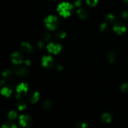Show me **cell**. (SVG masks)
I'll return each instance as SVG.
<instances>
[{
	"mask_svg": "<svg viewBox=\"0 0 128 128\" xmlns=\"http://www.w3.org/2000/svg\"><path fill=\"white\" fill-rule=\"evenodd\" d=\"M73 9L74 6L70 2H62L58 6L57 11L61 16L63 18H68L71 16Z\"/></svg>",
	"mask_w": 128,
	"mask_h": 128,
	"instance_id": "6da1fadb",
	"label": "cell"
},
{
	"mask_svg": "<svg viewBox=\"0 0 128 128\" xmlns=\"http://www.w3.org/2000/svg\"><path fill=\"white\" fill-rule=\"evenodd\" d=\"M45 26L50 31H54L60 26V20L54 15H49L44 20Z\"/></svg>",
	"mask_w": 128,
	"mask_h": 128,
	"instance_id": "7a4b0ae2",
	"label": "cell"
},
{
	"mask_svg": "<svg viewBox=\"0 0 128 128\" xmlns=\"http://www.w3.org/2000/svg\"><path fill=\"white\" fill-rule=\"evenodd\" d=\"M29 91L28 84L25 82H21L16 86V98L18 100L22 98Z\"/></svg>",
	"mask_w": 128,
	"mask_h": 128,
	"instance_id": "3957f363",
	"label": "cell"
},
{
	"mask_svg": "<svg viewBox=\"0 0 128 128\" xmlns=\"http://www.w3.org/2000/svg\"><path fill=\"white\" fill-rule=\"evenodd\" d=\"M41 64L44 68L47 69H51L54 66L55 62L52 56L46 55L41 58Z\"/></svg>",
	"mask_w": 128,
	"mask_h": 128,
	"instance_id": "277c9868",
	"label": "cell"
},
{
	"mask_svg": "<svg viewBox=\"0 0 128 128\" xmlns=\"http://www.w3.org/2000/svg\"><path fill=\"white\" fill-rule=\"evenodd\" d=\"M62 46L59 43L51 42L48 43L46 46V49L50 53H52L53 54H58L60 53L62 50Z\"/></svg>",
	"mask_w": 128,
	"mask_h": 128,
	"instance_id": "5b68a950",
	"label": "cell"
},
{
	"mask_svg": "<svg viewBox=\"0 0 128 128\" xmlns=\"http://www.w3.org/2000/svg\"><path fill=\"white\" fill-rule=\"evenodd\" d=\"M19 122L24 128H29L32 125V120L28 114H21L19 118Z\"/></svg>",
	"mask_w": 128,
	"mask_h": 128,
	"instance_id": "8992f818",
	"label": "cell"
},
{
	"mask_svg": "<svg viewBox=\"0 0 128 128\" xmlns=\"http://www.w3.org/2000/svg\"><path fill=\"white\" fill-rule=\"evenodd\" d=\"M14 72L20 77H26L30 74V71L27 68L20 66V65H17L14 68Z\"/></svg>",
	"mask_w": 128,
	"mask_h": 128,
	"instance_id": "52a82bcc",
	"label": "cell"
},
{
	"mask_svg": "<svg viewBox=\"0 0 128 128\" xmlns=\"http://www.w3.org/2000/svg\"><path fill=\"white\" fill-rule=\"evenodd\" d=\"M11 60L12 63L16 66L20 65L24 61L22 55L19 52H12L11 54Z\"/></svg>",
	"mask_w": 128,
	"mask_h": 128,
	"instance_id": "ba28073f",
	"label": "cell"
},
{
	"mask_svg": "<svg viewBox=\"0 0 128 128\" xmlns=\"http://www.w3.org/2000/svg\"><path fill=\"white\" fill-rule=\"evenodd\" d=\"M113 30L118 34H122L126 32L127 28L126 26L121 22H115L113 24Z\"/></svg>",
	"mask_w": 128,
	"mask_h": 128,
	"instance_id": "9c48e42d",
	"label": "cell"
},
{
	"mask_svg": "<svg viewBox=\"0 0 128 128\" xmlns=\"http://www.w3.org/2000/svg\"><path fill=\"white\" fill-rule=\"evenodd\" d=\"M20 49L22 52L27 54L32 53L33 52V47L30 42L27 41H23L21 42L20 45Z\"/></svg>",
	"mask_w": 128,
	"mask_h": 128,
	"instance_id": "30bf717a",
	"label": "cell"
},
{
	"mask_svg": "<svg viewBox=\"0 0 128 128\" xmlns=\"http://www.w3.org/2000/svg\"><path fill=\"white\" fill-rule=\"evenodd\" d=\"M77 14L79 16L80 18H81V20H85L88 18V12L87 11V10H85V9L82 8H80L78 10H77Z\"/></svg>",
	"mask_w": 128,
	"mask_h": 128,
	"instance_id": "8fae6325",
	"label": "cell"
},
{
	"mask_svg": "<svg viewBox=\"0 0 128 128\" xmlns=\"http://www.w3.org/2000/svg\"><path fill=\"white\" fill-rule=\"evenodd\" d=\"M112 120V116L110 113L105 112V113L102 114V116H101V120L104 123H110L111 122Z\"/></svg>",
	"mask_w": 128,
	"mask_h": 128,
	"instance_id": "7c38bea8",
	"label": "cell"
},
{
	"mask_svg": "<svg viewBox=\"0 0 128 128\" xmlns=\"http://www.w3.org/2000/svg\"><path fill=\"white\" fill-rule=\"evenodd\" d=\"M1 93L2 96L8 98L10 97L11 95V94L12 93V90H11V88H10L5 86V87L2 88V90H1Z\"/></svg>",
	"mask_w": 128,
	"mask_h": 128,
	"instance_id": "4fadbf2b",
	"label": "cell"
},
{
	"mask_svg": "<svg viewBox=\"0 0 128 128\" xmlns=\"http://www.w3.org/2000/svg\"><path fill=\"white\" fill-rule=\"evenodd\" d=\"M40 97V94L38 92L36 91V92H34L30 96V102L32 104H34L36 102H37L38 101Z\"/></svg>",
	"mask_w": 128,
	"mask_h": 128,
	"instance_id": "5bb4252c",
	"label": "cell"
},
{
	"mask_svg": "<svg viewBox=\"0 0 128 128\" xmlns=\"http://www.w3.org/2000/svg\"><path fill=\"white\" fill-rule=\"evenodd\" d=\"M116 54L113 51H110L107 54V59L109 62H114L116 60Z\"/></svg>",
	"mask_w": 128,
	"mask_h": 128,
	"instance_id": "9a60e30c",
	"label": "cell"
},
{
	"mask_svg": "<svg viewBox=\"0 0 128 128\" xmlns=\"http://www.w3.org/2000/svg\"><path fill=\"white\" fill-rule=\"evenodd\" d=\"M116 18H115L114 15H113L112 14H108L106 15V18H105V20H106V22L109 24H114L116 22Z\"/></svg>",
	"mask_w": 128,
	"mask_h": 128,
	"instance_id": "2e32d148",
	"label": "cell"
},
{
	"mask_svg": "<svg viewBox=\"0 0 128 128\" xmlns=\"http://www.w3.org/2000/svg\"><path fill=\"white\" fill-rule=\"evenodd\" d=\"M17 107L20 111H23V110H26L27 106H26V104L23 101H22V100H20V101L18 102Z\"/></svg>",
	"mask_w": 128,
	"mask_h": 128,
	"instance_id": "e0dca14e",
	"label": "cell"
},
{
	"mask_svg": "<svg viewBox=\"0 0 128 128\" xmlns=\"http://www.w3.org/2000/svg\"><path fill=\"white\" fill-rule=\"evenodd\" d=\"M42 106H43V108L45 110L49 111V110H50L52 108V103L51 101L47 100V101H46L44 102Z\"/></svg>",
	"mask_w": 128,
	"mask_h": 128,
	"instance_id": "ac0fdd59",
	"label": "cell"
},
{
	"mask_svg": "<svg viewBox=\"0 0 128 128\" xmlns=\"http://www.w3.org/2000/svg\"><path fill=\"white\" fill-rule=\"evenodd\" d=\"M55 36L59 40H63L66 37V32L64 31H60L56 32Z\"/></svg>",
	"mask_w": 128,
	"mask_h": 128,
	"instance_id": "d6986e66",
	"label": "cell"
},
{
	"mask_svg": "<svg viewBox=\"0 0 128 128\" xmlns=\"http://www.w3.org/2000/svg\"><path fill=\"white\" fill-rule=\"evenodd\" d=\"M2 76L4 80H7V79H9L11 78V76H12V72L9 70H5L2 72Z\"/></svg>",
	"mask_w": 128,
	"mask_h": 128,
	"instance_id": "ffe728a7",
	"label": "cell"
},
{
	"mask_svg": "<svg viewBox=\"0 0 128 128\" xmlns=\"http://www.w3.org/2000/svg\"><path fill=\"white\" fill-rule=\"evenodd\" d=\"M109 30V23L107 22H104L100 26V30L101 32H106Z\"/></svg>",
	"mask_w": 128,
	"mask_h": 128,
	"instance_id": "44dd1931",
	"label": "cell"
},
{
	"mask_svg": "<svg viewBox=\"0 0 128 128\" xmlns=\"http://www.w3.org/2000/svg\"><path fill=\"white\" fill-rule=\"evenodd\" d=\"M18 114L17 112L14 111H11L8 113V118L10 119V120L12 121V120H14L15 119L17 118Z\"/></svg>",
	"mask_w": 128,
	"mask_h": 128,
	"instance_id": "7402d4cb",
	"label": "cell"
},
{
	"mask_svg": "<svg viewBox=\"0 0 128 128\" xmlns=\"http://www.w3.org/2000/svg\"><path fill=\"white\" fill-rule=\"evenodd\" d=\"M86 2L88 6L94 7L98 3V0H86Z\"/></svg>",
	"mask_w": 128,
	"mask_h": 128,
	"instance_id": "603a6c76",
	"label": "cell"
},
{
	"mask_svg": "<svg viewBox=\"0 0 128 128\" xmlns=\"http://www.w3.org/2000/svg\"><path fill=\"white\" fill-rule=\"evenodd\" d=\"M88 126V123H87L86 122H84V121L78 122L76 125V126L78 128H87Z\"/></svg>",
	"mask_w": 128,
	"mask_h": 128,
	"instance_id": "cb8c5ba5",
	"label": "cell"
},
{
	"mask_svg": "<svg viewBox=\"0 0 128 128\" xmlns=\"http://www.w3.org/2000/svg\"><path fill=\"white\" fill-rule=\"evenodd\" d=\"M2 128H17V126L13 122H6L2 126Z\"/></svg>",
	"mask_w": 128,
	"mask_h": 128,
	"instance_id": "d4e9b609",
	"label": "cell"
},
{
	"mask_svg": "<svg viewBox=\"0 0 128 128\" xmlns=\"http://www.w3.org/2000/svg\"><path fill=\"white\" fill-rule=\"evenodd\" d=\"M121 90L122 92H127L128 91V82H124L121 86Z\"/></svg>",
	"mask_w": 128,
	"mask_h": 128,
	"instance_id": "484cf974",
	"label": "cell"
},
{
	"mask_svg": "<svg viewBox=\"0 0 128 128\" xmlns=\"http://www.w3.org/2000/svg\"><path fill=\"white\" fill-rule=\"evenodd\" d=\"M51 35L50 33L47 32V33H45L43 36V40L44 41H45L46 42H48L51 40Z\"/></svg>",
	"mask_w": 128,
	"mask_h": 128,
	"instance_id": "4316f807",
	"label": "cell"
},
{
	"mask_svg": "<svg viewBox=\"0 0 128 128\" xmlns=\"http://www.w3.org/2000/svg\"><path fill=\"white\" fill-rule=\"evenodd\" d=\"M121 16L124 20H128V10H125L121 14Z\"/></svg>",
	"mask_w": 128,
	"mask_h": 128,
	"instance_id": "83f0119b",
	"label": "cell"
},
{
	"mask_svg": "<svg viewBox=\"0 0 128 128\" xmlns=\"http://www.w3.org/2000/svg\"><path fill=\"white\" fill-rule=\"evenodd\" d=\"M81 4H82V2H81V0H76L74 2V6L77 8L80 7Z\"/></svg>",
	"mask_w": 128,
	"mask_h": 128,
	"instance_id": "f1b7e54d",
	"label": "cell"
},
{
	"mask_svg": "<svg viewBox=\"0 0 128 128\" xmlns=\"http://www.w3.org/2000/svg\"><path fill=\"white\" fill-rule=\"evenodd\" d=\"M44 46V42H42V41H39L38 42L37 46H38V48L39 49L43 48Z\"/></svg>",
	"mask_w": 128,
	"mask_h": 128,
	"instance_id": "f546056e",
	"label": "cell"
},
{
	"mask_svg": "<svg viewBox=\"0 0 128 128\" xmlns=\"http://www.w3.org/2000/svg\"><path fill=\"white\" fill-rule=\"evenodd\" d=\"M24 64L26 65V66H30L31 64V61L30 60H26L24 61Z\"/></svg>",
	"mask_w": 128,
	"mask_h": 128,
	"instance_id": "4dcf8cb0",
	"label": "cell"
},
{
	"mask_svg": "<svg viewBox=\"0 0 128 128\" xmlns=\"http://www.w3.org/2000/svg\"><path fill=\"white\" fill-rule=\"evenodd\" d=\"M57 69H58V71H62V70H63V66H62L61 64H59V65H58Z\"/></svg>",
	"mask_w": 128,
	"mask_h": 128,
	"instance_id": "1f68e13d",
	"label": "cell"
},
{
	"mask_svg": "<svg viewBox=\"0 0 128 128\" xmlns=\"http://www.w3.org/2000/svg\"><path fill=\"white\" fill-rule=\"evenodd\" d=\"M124 2L125 3L128 4V0H124Z\"/></svg>",
	"mask_w": 128,
	"mask_h": 128,
	"instance_id": "d6a6232c",
	"label": "cell"
}]
</instances>
